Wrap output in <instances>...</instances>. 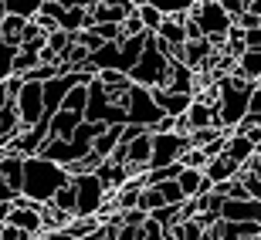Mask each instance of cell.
Segmentation results:
<instances>
[{
  "label": "cell",
  "mask_w": 261,
  "mask_h": 240,
  "mask_svg": "<svg viewBox=\"0 0 261 240\" xmlns=\"http://www.w3.org/2000/svg\"><path fill=\"white\" fill-rule=\"evenodd\" d=\"M71 183V169L48 156H24V196H31L34 203H51L58 196L61 186Z\"/></svg>",
  "instance_id": "cell-1"
},
{
  "label": "cell",
  "mask_w": 261,
  "mask_h": 240,
  "mask_svg": "<svg viewBox=\"0 0 261 240\" xmlns=\"http://www.w3.org/2000/svg\"><path fill=\"white\" fill-rule=\"evenodd\" d=\"M217 85H221V102H217V125L221 129H238V125L244 122V115L251 112V95L254 88H258V81H248V78L241 75H221L214 78Z\"/></svg>",
  "instance_id": "cell-2"
},
{
  "label": "cell",
  "mask_w": 261,
  "mask_h": 240,
  "mask_svg": "<svg viewBox=\"0 0 261 240\" xmlns=\"http://www.w3.org/2000/svg\"><path fill=\"white\" fill-rule=\"evenodd\" d=\"M129 75H133L136 85H143V88H166V85H170L173 61H170L163 51H160V38H156V34H149L143 58H139V65H136Z\"/></svg>",
  "instance_id": "cell-3"
},
{
  "label": "cell",
  "mask_w": 261,
  "mask_h": 240,
  "mask_svg": "<svg viewBox=\"0 0 261 240\" xmlns=\"http://www.w3.org/2000/svg\"><path fill=\"white\" fill-rule=\"evenodd\" d=\"M190 17L200 24L203 38L214 41V48H224V41H227V31L234 27V17L224 10L221 0H200L194 10H190Z\"/></svg>",
  "instance_id": "cell-4"
},
{
  "label": "cell",
  "mask_w": 261,
  "mask_h": 240,
  "mask_svg": "<svg viewBox=\"0 0 261 240\" xmlns=\"http://www.w3.org/2000/svg\"><path fill=\"white\" fill-rule=\"evenodd\" d=\"M85 118H88V122H106V125H129V112L109 98V88L98 81V75L88 81V108H85Z\"/></svg>",
  "instance_id": "cell-5"
},
{
  "label": "cell",
  "mask_w": 261,
  "mask_h": 240,
  "mask_svg": "<svg viewBox=\"0 0 261 240\" xmlns=\"http://www.w3.org/2000/svg\"><path fill=\"white\" fill-rule=\"evenodd\" d=\"M126 112H129V125H146V129H156L166 118V112L160 108V102L153 95V88H143V85H133Z\"/></svg>",
  "instance_id": "cell-6"
},
{
  "label": "cell",
  "mask_w": 261,
  "mask_h": 240,
  "mask_svg": "<svg viewBox=\"0 0 261 240\" xmlns=\"http://www.w3.org/2000/svg\"><path fill=\"white\" fill-rule=\"evenodd\" d=\"M75 186H78V206H75V217H98V210L106 206L109 200V190L98 173H78L75 176Z\"/></svg>",
  "instance_id": "cell-7"
},
{
  "label": "cell",
  "mask_w": 261,
  "mask_h": 240,
  "mask_svg": "<svg viewBox=\"0 0 261 240\" xmlns=\"http://www.w3.org/2000/svg\"><path fill=\"white\" fill-rule=\"evenodd\" d=\"M190 135L184 132H153V159H149V169H160V166H170V163H180L190 149Z\"/></svg>",
  "instance_id": "cell-8"
},
{
  "label": "cell",
  "mask_w": 261,
  "mask_h": 240,
  "mask_svg": "<svg viewBox=\"0 0 261 240\" xmlns=\"http://www.w3.org/2000/svg\"><path fill=\"white\" fill-rule=\"evenodd\" d=\"M14 102H17L24 129H34L38 122H44V81H24V88Z\"/></svg>",
  "instance_id": "cell-9"
},
{
  "label": "cell",
  "mask_w": 261,
  "mask_h": 240,
  "mask_svg": "<svg viewBox=\"0 0 261 240\" xmlns=\"http://www.w3.org/2000/svg\"><path fill=\"white\" fill-rule=\"evenodd\" d=\"M221 217L224 220H238V223H261V200L258 196H224L221 203Z\"/></svg>",
  "instance_id": "cell-10"
},
{
  "label": "cell",
  "mask_w": 261,
  "mask_h": 240,
  "mask_svg": "<svg viewBox=\"0 0 261 240\" xmlns=\"http://www.w3.org/2000/svg\"><path fill=\"white\" fill-rule=\"evenodd\" d=\"M136 10L139 7H136L133 0H102L98 7H92V20H95V24H122L126 17H133ZM95 24H92V27H95Z\"/></svg>",
  "instance_id": "cell-11"
},
{
  "label": "cell",
  "mask_w": 261,
  "mask_h": 240,
  "mask_svg": "<svg viewBox=\"0 0 261 240\" xmlns=\"http://www.w3.org/2000/svg\"><path fill=\"white\" fill-rule=\"evenodd\" d=\"M7 223H14V227H20V230H28V233H34V237H41V233H44L41 203H31V206H14V203H10Z\"/></svg>",
  "instance_id": "cell-12"
},
{
  "label": "cell",
  "mask_w": 261,
  "mask_h": 240,
  "mask_svg": "<svg viewBox=\"0 0 261 240\" xmlns=\"http://www.w3.org/2000/svg\"><path fill=\"white\" fill-rule=\"evenodd\" d=\"M129 149V169L133 173H149V159H153V129H146L139 139H133V142L126 145Z\"/></svg>",
  "instance_id": "cell-13"
},
{
  "label": "cell",
  "mask_w": 261,
  "mask_h": 240,
  "mask_svg": "<svg viewBox=\"0 0 261 240\" xmlns=\"http://www.w3.org/2000/svg\"><path fill=\"white\" fill-rule=\"evenodd\" d=\"M156 102H160V108H163L166 115H187L190 112V105H194V95L190 92H176V88H153Z\"/></svg>",
  "instance_id": "cell-14"
},
{
  "label": "cell",
  "mask_w": 261,
  "mask_h": 240,
  "mask_svg": "<svg viewBox=\"0 0 261 240\" xmlns=\"http://www.w3.org/2000/svg\"><path fill=\"white\" fill-rule=\"evenodd\" d=\"M0 176L10 183L14 193H20L24 190V156L14 153V149H4V156H0Z\"/></svg>",
  "instance_id": "cell-15"
},
{
  "label": "cell",
  "mask_w": 261,
  "mask_h": 240,
  "mask_svg": "<svg viewBox=\"0 0 261 240\" xmlns=\"http://www.w3.org/2000/svg\"><path fill=\"white\" fill-rule=\"evenodd\" d=\"M98 176H102V183H106V190H109V196L119 190V186H126L129 183V176H136L133 169H129L126 163H116V159H106V163L98 166Z\"/></svg>",
  "instance_id": "cell-16"
},
{
  "label": "cell",
  "mask_w": 261,
  "mask_h": 240,
  "mask_svg": "<svg viewBox=\"0 0 261 240\" xmlns=\"http://www.w3.org/2000/svg\"><path fill=\"white\" fill-rule=\"evenodd\" d=\"M207 179H214V183H224V179H234V176H241V163L238 159H231L227 153H221V156H214L211 163H207Z\"/></svg>",
  "instance_id": "cell-17"
},
{
  "label": "cell",
  "mask_w": 261,
  "mask_h": 240,
  "mask_svg": "<svg viewBox=\"0 0 261 240\" xmlns=\"http://www.w3.org/2000/svg\"><path fill=\"white\" fill-rule=\"evenodd\" d=\"M85 122V115H78V112H68V108H58V115L51 118V139H71L75 129Z\"/></svg>",
  "instance_id": "cell-18"
},
{
  "label": "cell",
  "mask_w": 261,
  "mask_h": 240,
  "mask_svg": "<svg viewBox=\"0 0 261 240\" xmlns=\"http://www.w3.org/2000/svg\"><path fill=\"white\" fill-rule=\"evenodd\" d=\"M234 75L248 78V81H258L261 78V48H248L238 58V68H234Z\"/></svg>",
  "instance_id": "cell-19"
},
{
  "label": "cell",
  "mask_w": 261,
  "mask_h": 240,
  "mask_svg": "<svg viewBox=\"0 0 261 240\" xmlns=\"http://www.w3.org/2000/svg\"><path fill=\"white\" fill-rule=\"evenodd\" d=\"M24 27H28V17H20V14H7V17L0 20V41H7V44H17V48H20Z\"/></svg>",
  "instance_id": "cell-20"
},
{
  "label": "cell",
  "mask_w": 261,
  "mask_h": 240,
  "mask_svg": "<svg viewBox=\"0 0 261 240\" xmlns=\"http://www.w3.org/2000/svg\"><path fill=\"white\" fill-rule=\"evenodd\" d=\"M61 108L85 115V108H88V85H75V88H71V92L65 95V102H61Z\"/></svg>",
  "instance_id": "cell-21"
},
{
  "label": "cell",
  "mask_w": 261,
  "mask_h": 240,
  "mask_svg": "<svg viewBox=\"0 0 261 240\" xmlns=\"http://www.w3.org/2000/svg\"><path fill=\"white\" fill-rule=\"evenodd\" d=\"M156 186H160V193H163V200L170 206H184L187 203V193L180 186V179H163V183H156Z\"/></svg>",
  "instance_id": "cell-22"
},
{
  "label": "cell",
  "mask_w": 261,
  "mask_h": 240,
  "mask_svg": "<svg viewBox=\"0 0 261 240\" xmlns=\"http://www.w3.org/2000/svg\"><path fill=\"white\" fill-rule=\"evenodd\" d=\"M41 65V51H31V48H20L17 58H14V75H28Z\"/></svg>",
  "instance_id": "cell-23"
},
{
  "label": "cell",
  "mask_w": 261,
  "mask_h": 240,
  "mask_svg": "<svg viewBox=\"0 0 261 240\" xmlns=\"http://www.w3.org/2000/svg\"><path fill=\"white\" fill-rule=\"evenodd\" d=\"M51 203H55L58 210H71V213H75V206H78V186H75V176H71V183H68V186H61L58 196H55Z\"/></svg>",
  "instance_id": "cell-24"
},
{
  "label": "cell",
  "mask_w": 261,
  "mask_h": 240,
  "mask_svg": "<svg viewBox=\"0 0 261 240\" xmlns=\"http://www.w3.org/2000/svg\"><path fill=\"white\" fill-rule=\"evenodd\" d=\"M17 44H7V41H0V81H7L14 75V58H17Z\"/></svg>",
  "instance_id": "cell-25"
},
{
  "label": "cell",
  "mask_w": 261,
  "mask_h": 240,
  "mask_svg": "<svg viewBox=\"0 0 261 240\" xmlns=\"http://www.w3.org/2000/svg\"><path fill=\"white\" fill-rule=\"evenodd\" d=\"M149 217H153L156 223H163V227H176V223L184 220V206H170V203H166V206L153 210Z\"/></svg>",
  "instance_id": "cell-26"
},
{
  "label": "cell",
  "mask_w": 261,
  "mask_h": 240,
  "mask_svg": "<svg viewBox=\"0 0 261 240\" xmlns=\"http://www.w3.org/2000/svg\"><path fill=\"white\" fill-rule=\"evenodd\" d=\"M139 17H143V24H146V31H160V24H163L166 20V14L160 7H156V4H143V7H139Z\"/></svg>",
  "instance_id": "cell-27"
},
{
  "label": "cell",
  "mask_w": 261,
  "mask_h": 240,
  "mask_svg": "<svg viewBox=\"0 0 261 240\" xmlns=\"http://www.w3.org/2000/svg\"><path fill=\"white\" fill-rule=\"evenodd\" d=\"M149 4H156L163 14H190L200 0H149Z\"/></svg>",
  "instance_id": "cell-28"
},
{
  "label": "cell",
  "mask_w": 261,
  "mask_h": 240,
  "mask_svg": "<svg viewBox=\"0 0 261 240\" xmlns=\"http://www.w3.org/2000/svg\"><path fill=\"white\" fill-rule=\"evenodd\" d=\"M207 163H211L207 149H200V145H190V149H187L184 166H190V169H207Z\"/></svg>",
  "instance_id": "cell-29"
},
{
  "label": "cell",
  "mask_w": 261,
  "mask_h": 240,
  "mask_svg": "<svg viewBox=\"0 0 261 240\" xmlns=\"http://www.w3.org/2000/svg\"><path fill=\"white\" fill-rule=\"evenodd\" d=\"M221 132H224V129H217V125H207V129H194V132H190V142L203 149V145H211Z\"/></svg>",
  "instance_id": "cell-30"
},
{
  "label": "cell",
  "mask_w": 261,
  "mask_h": 240,
  "mask_svg": "<svg viewBox=\"0 0 261 240\" xmlns=\"http://www.w3.org/2000/svg\"><path fill=\"white\" fill-rule=\"evenodd\" d=\"M139 206H146L149 213L160 210V206H166V200H163V193H160V186H146V190H143V203H139Z\"/></svg>",
  "instance_id": "cell-31"
},
{
  "label": "cell",
  "mask_w": 261,
  "mask_h": 240,
  "mask_svg": "<svg viewBox=\"0 0 261 240\" xmlns=\"http://www.w3.org/2000/svg\"><path fill=\"white\" fill-rule=\"evenodd\" d=\"M92 31H95L102 41H122L126 38V34H122V24H95Z\"/></svg>",
  "instance_id": "cell-32"
},
{
  "label": "cell",
  "mask_w": 261,
  "mask_h": 240,
  "mask_svg": "<svg viewBox=\"0 0 261 240\" xmlns=\"http://www.w3.org/2000/svg\"><path fill=\"white\" fill-rule=\"evenodd\" d=\"M0 233H4V240H38L34 233L20 230V227H14V223H7V220H4V227H0Z\"/></svg>",
  "instance_id": "cell-33"
},
{
  "label": "cell",
  "mask_w": 261,
  "mask_h": 240,
  "mask_svg": "<svg viewBox=\"0 0 261 240\" xmlns=\"http://www.w3.org/2000/svg\"><path fill=\"white\" fill-rule=\"evenodd\" d=\"M143 31H146V24H143V17H139V10H136L133 17L122 20V34H126V38H133V34H143Z\"/></svg>",
  "instance_id": "cell-34"
},
{
  "label": "cell",
  "mask_w": 261,
  "mask_h": 240,
  "mask_svg": "<svg viewBox=\"0 0 261 240\" xmlns=\"http://www.w3.org/2000/svg\"><path fill=\"white\" fill-rule=\"evenodd\" d=\"M143 230H146V240H166V230H163V223H156L153 217L143 223Z\"/></svg>",
  "instance_id": "cell-35"
},
{
  "label": "cell",
  "mask_w": 261,
  "mask_h": 240,
  "mask_svg": "<svg viewBox=\"0 0 261 240\" xmlns=\"http://www.w3.org/2000/svg\"><path fill=\"white\" fill-rule=\"evenodd\" d=\"M238 24H241L244 31H258V27H261V14H254V10L248 7V10L241 14V20H238Z\"/></svg>",
  "instance_id": "cell-36"
},
{
  "label": "cell",
  "mask_w": 261,
  "mask_h": 240,
  "mask_svg": "<svg viewBox=\"0 0 261 240\" xmlns=\"http://www.w3.org/2000/svg\"><path fill=\"white\" fill-rule=\"evenodd\" d=\"M221 4H224V10L234 17V24H238V20H241V14L248 10V4H244V0H221Z\"/></svg>",
  "instance_id": "cell-37"
},
{
  "label": "cell",
  "mask_w": 261,
  "mask_h": 240,
  "mask_svg": "<svg viewBox=\"0 0 261 240\" xmlns=\"http://www.w3.org/2000/svg\"><path fill=\"white\" fill-rule=\"evenodd\" d=\"M14 196H20V193H14V190H10V183L0 176V203H10Z\"/></svg>",
  "instance_id": "cell-38"
},
{
  "label": "cell",
  "mask_w": 261,
  "mask_h": 240,
  "mask_svg": "<svg viewBox=\"0 0 261 240\" xmlns=\"http://www.w3.org/2000/svg\"><path fill=\"white\" fill-rule=\"evenodd\" d=\"M241 179L248 183V193H251V196H258V200H261V179H258V176H244V173H241Z\"/></svg>",
  "instance_id": "cell-39"
},
{
  "label": "cell",
  "mask_w": 261,
  "mask_h": 240,
  "mask_svg": "<svg viewBox=\"0 0 261 240\" xmlns=\"http://www.w3.org/2000/svg\"><path fill=\"white\" fill-rule=\"evenodd\" d=\"M187 38H190V41H200V38H203V31H200V24H197L194 17H187Z\"/></svg>",
  "instance_id": "cell-40"
},
{
  "label": "cell",
  "mask_w": 261,
  "mask_h": 240,
  "mask_svg": "<svg viewBox=\"0 0 261 240\" xmlns=\"http://www.w3.org/2000/svg\"><path fill=\"white\" fill-rule=\"evenodd\" d=\"M10 102H14V98H10V92H7V85H4V81H0V108H7Z\"/></svg>",
  "instance_id": "cell-41"
},
{
  "label": "cell",
  "mask_w": 261,
  "mask_h": 240,
  "mask_svg": "<svg viewBox=\"0 0 261 240\" xmlns=\"http://www.w3.org/2000/svg\"><path fill=\"white\" fill-rule=\"evenodd\" d=\"M78 240H106V230H95V233H88V237H78Z\"/></svg>",
  "instance_id": "cell-42"
},
{
  "label": "cell",
  "mask_w": 261,
  "mask_h": 240,
  "mask_svg": "<svg viewBox=\"0 0 261 240\" xmlns=\"http://www.w3.org/2000/svg\"><path fill=\"white\" fill-rule=\"evenodd\" d=\"M251 10H254V14H261V0H254V4H251Z\"/></svg>",
  "instance_id": "cell-43"
},
{
  "label": "cell",
  "mask_w": 261,
  "mask_h": 240,
  "mask_svg": "<svg viewBox=\"0 0 261 240\" xmlns=\"http://www.w3.org/2000/svg\"><path fill=\"white\" fill-rule=\"evenodd\" d=\"M133 4H136V7H143V4H149V0H133Z\"/></svg>",
  "instance_id": "cell-44"
},
{
  "label": "cell",
  "mask_w": 261,
  "mask_h": 240,
  "mask_svg": "<svg viewBox=\"0 0 261 240\" xmlns=\"http://www.w3.org/2000/svg\"><path fill=\"white\" fill-rule=\"evenodd\" d=\"M58 4H82V0H58Z\"/></svg>",
  "instance_id": "cell-45"
},
{
  "label": "cell",
  "mask_w": 261,
  "mask_h": 240,
  "mask_svg": "<svg viewBox=\"0 0 261 240\" xmlns=\"http://www.w3.org/2000/svg\"><path fill=\"white\" fill-rule=\"evenodd\" d=\"M139 240H146V230H143V237H139Z\"/></svg>",
  "instance_id": "cell-46"
},
{
  "label": "cell",
  "mask_w": 261,
  "mask_h": 240,
  "mask_svg": "<svg viewBox=\"0 0 261 240\" xmlns=\"http://www.w3.org/2000/svg\"><path fill=\"white\" fill-rule=\"evenodd\" d=\"M0 240H4V233H0Z\"/></svg>",
  "instance_id": "cell-47"
},
{
  "label": "cell",
  "mask_w": 261,
  "mask_h": 240,
  "mask_svg": "<svg viewBox=\"0 0 261 240\" xmlns=\"http://www.w3.org/2000/svg\"><path fill=\"white\" fill-rule=\"evenodd\" d=\"M258 85H261V78H258Z\"/></svg>",
  "instance_id": "cell-48"
}]
</instances>
